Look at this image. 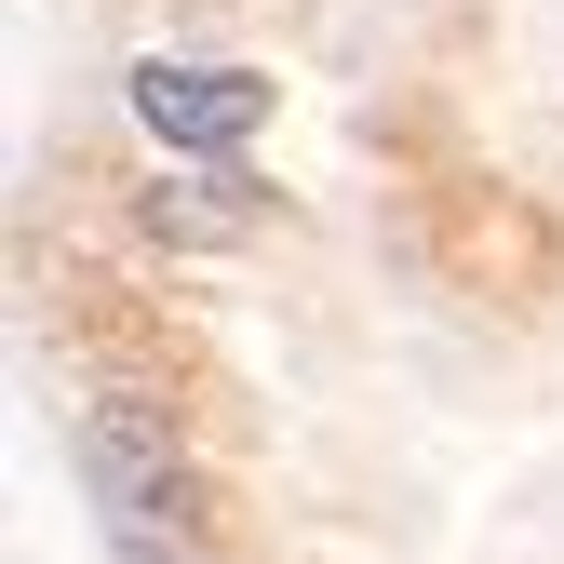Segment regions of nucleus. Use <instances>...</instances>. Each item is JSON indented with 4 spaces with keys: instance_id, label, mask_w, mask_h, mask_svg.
I'll return each mask as SVG.
<instances>
[{
    "instance_id": "nucleus-3",
    "label": "nucleus",
    "mask_w": 564,
    "mask_h": 564,
    "mask_svg": "<svg viewBox=\"0 0 564 564\" xmlns=\"http://www.w3.org/2000/svg\"><path fill=\"white\" fill-rule=\"evenodd\" d=\"M242 216H256V202H216V175H202V188H175V202L149 188V229H175V242H229Z\"/></svg>"
},
{
    "instance_id": "nucleus-2",
    "label": "nucleus",
    "mask_w": 564,
    "mask_h": 564,
    "mask_svg": "<svg viewBox=\"0 0 564 564\" xmlns=\"http://www.w3.org/2000/svg\"><path fill=\"white\" fill-rule=\"evenodd\" d=\"M95 524H108V564H216L202 498H175V511H95Z\"/></svg>"
},
{
    "instance_id": "nucleus-1",
    "label": "nucleus",
    "mask_w": 564,
    "mask_h": 564,
    "mask_svg": "<svg viewBox=\"0 0 564 564\" xmlns=\"http://www.w3.org/2000/svg\"><path fill=\"white\" fill-rule=\"evenodd\" d=\"M134 121H149L162 149H188V162H229L269 121V82L256 67H216V54H149L134 67Z\"/></svg>"
}]
</instances>
